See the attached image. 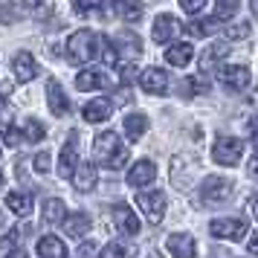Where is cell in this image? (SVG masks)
<instances>
[{
    "label": "cell",
    "instance_id": "obj_12",
    "mask_svg": "<svg viewBox=\"0 0 258 258\" xmlns=\"http://www.w3.org/2000/svg\"><path fill=\"white\" fill-rule=\"evenodd\" d=\"M12 70H15V79H18V82H32V79H35L38 76V64H35V55H32V52H18V55H15L12 58Z\"/></svg>",
    "mask_w": 258,
    "mask_h": 258
},
{
    "label": "cell",
    "instance_id": "obj_36",
    "mask_svg": "<svg viewBox=\"0 0 258 258\" xmlns=\"http://www.w3.org/2000/svg\"><path fill=\"white\" fill-rule=\"evenodd\" d=\"M3 140H6V145H21V140H24V137H21V131L18 128H9V131H3Z\"/></svg>",
    "mask_w": 258,
    "mask_h": 258
},
{
    "label": "cell",
    "instance_id": "obj_46",
    "mask_svg": "<svg viewBox=\"0 0 258 258\" xmlns=\"http://www.w3.org/2000/svg\"><path fill=\"white\" fill-rule=\"evenodd\" d=\"M151 258H160V255H157V252H151Z\"/></svg>",
    "mask_w": 258,
    "mask_h": 258
},
{
    "label": "cell",
    "instance_id": "obj_27",
    "mask_svg": "<svg viewBox=\"0 0 258 258\" xmlns=\"http://www.w3.org/2000/svg\"><path fill=\"white\" fill-rule=\"evenodd\" d=\"M21 137H24L26 142H41L44 137H47V131H44V125L38 122V119H24V128H21Z\"/></svg>",
    "mask_w": 258,
    "mask_h": 258
},
{
    "label": "cell",
    "instance_id": "obj_37",
    "mask_svg": "<svg viewBox=\"0 0 258 258\" xmlns=\"http://www.w3.org/2000/svg\"><path fill=\"white\" fill-rule=\"evenodd\" d=\"M0 131H9V105L3 96H0Z\"/></svg>",
    "mask_w": 258,
    "mask_h": 258
},
{
    "label": "cell",
    "instance_id": "obj_24",
    "mask_svg": "<svg viewBox=\"0 0 258 258\" xmlns=\"http://www.w3.org/2000/svg\"><path fill=\"white\" fill-rule=\"evenodd\" d=\"M44 221L47 223H64L67 221V206L61 198H49L44 203Z\"/></svg>",
    "mask_w": 258,
    "mask_h": 258
},
{
    "label": "cell",
    "instance_id": "obj_1",
    "mask_svg": "<svg viewBox=\"0 0 258 258\" xmlns=\"http://www.w3.org/2000/svg\"><path fill=\"white\" fill-rule=\"evenodd\" d=\"M93 160L102 163L105 168H110V171H116L128 163V148L116 137V131H105L93 140Z\"/></svg>",
    "mask_w": 258,
    "mask_h": 258
},
{
    "label": "cell",
    "instance_id": "obj_41",
    "mask_svg": "<svg viewBox=\"0 0 258 258\" xmlns=\"http://www.w3.org/2000/svg\"><path fill=\"white\" fill-rule=\"evenodd\" d=\"M249 177H255V180H258V157L249 163Z\"/></svg>",
    "mask_w": 258,
    "mask_h": 258
},
{
    "label": "cell",
    "instance_id": "obj_6",
    "mask_svg": "<svg viewBox=\"0 0 258 258\" xmlns=\"http://www.w3.org/2000/svg\"><path fill=\"white\" fill-rule=\"evenodd\" d=\"M249 229V223L244 218H218L209 223V232L215 238H226V241H241Z\"/></svg>",
    "mask_w": 258,
    "mask_h": 258
},
{
    "label": "cell",
    "instance_id": "obj_35",
    "mask_svg": "<svg viewBox=\"0 0 258 258\" xmlns=\"http://www.w3.org/2000/svg\"><path fill=\"white\" fill-rule=\"evenodd\" d=\"M180 6H183V12L198 15V12H203V6H206V3H203V0H183Z\"/></svg>",
    "mask_w": 258,
    "mask_h": 258
},
{
    "label": "cell",
    "instance_id": "obj_44",
    "mask_svg": "<svg viewBox=\"0 0 258 258\" xmlns=\"http://www.w3.org/2000/svg\"><path fill=\"white\" fill-rule=\"evenodd\" d=\"M252 215H255V221H258V200H255V209H252Z\"/></svg>",
    "mask_w": 258,
    "mask_h": 258
},
{
    "label": "cell",
    "instance_id": "obj_34",
    "mask_svg": "<svg viewBox=\"0 0 258 258\" xmlns=\"http://www.w3.org/2000/svg\"><path fill=\"white\" fill-rule=\"evenodd\" d=\"M99 258H128V249L113 241V244H107L105 249H102V255H99Z\"/></svg>",
    "mask_w": 258,
    "mask_h": 258
},
{
    "label": "cell",
    "instance_id": "obj_28",
    "mask_svg": "<svg viewBox=\"0 0 258 258\" xmlns=\"http://www.w3.org/2000/svg\"><path fill=\"white\" fill-rule=\"evenodd\" d=\"M209 90V82L203 76H191L183 82V96H198V93H206Z\"/></svg>",
    "mask_w": 258,
    "mask_h": 258
},
{
    "label": "cell",
    "instance_id": "obj_22",
    "mask_svg": "<svg viewBox=\"0 0 258 258\" xmlns=\"http://www.w3.org/2000/svg\"><path fill=\"white\" fill-rule=\"evenodd\" d=\"M38 255H41V258H67V246H64L61 238L47 235V238H41V241H38Z\"/></svg>",
    "mask_w": 258,
    "mask_h": 258
},
{
    "label": "cell",
    "instance_id": "obj_2",
    "mask_svg": "<svg viewBox=\"0 0 258 258\" xmlns=\"http://www.w3.org/2000/svg\"><path fill=\"white\" fill-rule=\"evenodd\" d=\"M102 52V38L90 29H79L67 38V58L73 64H90Z\"/></svg>",
    "mask_w": 258,
    "mask_h": 258
},
{
    "label": "cell",
    "instance_id": "obj_14",
    "mask_svg": "<svg viewBox=\"0 0 258 258\" xmlns=\"http://www.w3.org/2000/svg\"><path fill=\"white\" fill-rule=\"evenodd\" d=\"M113 223H116L119 232H125V235H137L140 232V218H137L134 209H128L125 203L113 206Z\"/></svg>",
    "mask_w": 258,
    "mask_h": 258
},
{
    "label": "cell",
    "instance_id": "obj_15",
    "mask_svg": "<svg viewBox=\"0 0 258 258\" xmlns=\"http://www.w3.org/2000/svg\"><path fill=\"white\" fill-rule=\"evenodd\" d=\"M154 177H157V165L151 160H140V163L131 165L128 186H148V183H154Z\"/></svg>",
    "mask_w": 258,
    "mask_h": 258
},
{
    "label": "cell",
    "instance_id": "obj_13",
    "mask_svg": "<svg viewBox=\"0 0 258 258\" xmlns=\"http://www.w3.org/2000/svg\"><path fill=\"white\" fill-rule=\"evenodd\" d=\"M47 105H49V110H52V116H64V113L70 110V99L64 96V90H61V84L55 82V79L47 82Z\"/></svg>",
    "mask_w": 258,
    "mask_h": 258
},
{
    "label": "cell",
    "instance_id": "obj_4",
    "mask_svg": "<svg viewBox=\"0 0 258 258\" xmlns=\"http://www.w3.org/2000/svg\"><path fill=\"white\" fill-rule=\"evenodd\" d=\"M137 206L148 218V223H160L165 218V195L157 191V188H151V191H137Z\"/></svg>",
    "mask_w": 258,
    "mask_h": 258
},
{
    "label": "cell",
    "instance_id": "obj_5",
    "mask_svg": "<svg viewBox=\"0 0 258 258\" xmlns=\"http://www.w3.org/2000/svg\"><path fill=\"white\" fill-rule=\"evenodd\" d=\"M200 198L203 203H223V200L232 198V180H226V177H206L203 180V186H200Z\"/></svg>",
    "mask_w": 258,
    "mask_h": 258
},
{
    "label": "cell",
    "instance_id": "obj_43",
    "mask_svg": "<svg viewBox=\"0 0 258 258\" xmlns=\"http://www.w3.org/2000/svg\"><path fill=\"white\" fill-rule=\"evenodd\" d=\"M249 9H252V15L258 18V0H252V3H249Z\"/></svg>",
    "mask_w": 258,
    "mask_h": 258
},
{
    "label": "cell",
    "instance_id": "obj_16",
    "mask_svg": "<svg viewBox=\"0 0 258 258\" xmlns=\"http://www.w3.org/2000/svg\"><path fill=\"white\" fill-rule=\"evenodd\" d=\"M82 113H84L87 122H105V119H110V113H113V102L105 99V96H99V99H93V102L84 105Z\"/></svg>",
    "mask_w": 258,
    "mask_h": 258
},
{
    "label": "cell",
    "instance_id": "obj_18",
    "mask_svg": "<svg viewBox=\"0 0 258 258\" xmlns=\"http://www.w3.org/2000/svg\"><path fill=\"white\" fill-rule=\"evenodd\" d=\"M90 226H93V221H90L87 212H73L70 218L64 221V229H67L70 238H84V235L90 232Z\"/></svg>",
    "mask_w": 258,
    "mask_h": 258
},
{
    "label": "cell",
    "instance_id": "obj_8",
    "mask_svg": "<svg viewBox=\"0 0 258 258\" xmlns=\"http://www.w3.org/2000/svg\"><path fill=\"white\" fill-rule=\"evenodd\" d=\"M249 70L246 67H241V64H235V67H218V82L226 87V90H244L246 84H249Z\"/></svg>",
    "mask_w": 258,
    "mask_h": 258
},
{
    "label": "cell",
    "instance_id": "obj_45",
    "mask_svg": "<svg viewBox=\"0 0 258 258\" xmlns=\"http://www.w3.org/2000/svg\"><path fill=\"white\" fill-rule=\"evenodd\" d=\"M0 186H3V171H0Z\"/></svg>",
    "mask_w": 258,
    "mask_h": 258
},
{
    "label": "cell",
    "instance_id": "obj_3",
    "mask_svg": "<svg viewBox=\"0 0 258 258\" xmlns=\"http://www.w3.org/2000/svg\"><path fill=\"white\" fill-rule=\"evenodd\" d=\"M244 157V142L235 137H221L212 148V160L218 165H238Z\"/></svg>",
    "mask_w": 258,
    "mask_h": 258
},
{
    "label": "cell",
    "instance_id": "obj_23",
    "mask_svg": "<svg viewBox=\"0 0 258 258\" xmlns=\"http://www.w3.org/2000/svg\"><path fill=\"white\" fill-rule=\"evenodd\" d=\"M107 84L105 73L102 70H82L79 73V79H76V87L79 90H84V93H90V90H102Z\"/></svg>",
    "mask_w": 258,
    "mask_h": 258
},
{
    "label": "cell",
    "instance_id": "obj_11",
    "mask_svg": "<svg viewBox=\"0 0 258 258\" xmlns=\"http://www.w3.org/2000/svg\"><path fill=\"white\" fill-rule=\"evenodd\" d=\"M177 32H180V24H177L174 15H157L154 29H151V38L157 41V44H168Z\"/></svg>",
    "mask_w": 258,
    "mask_h": 258
},
{
    "label": "cell",
    "instance_id": "obj_26",
    "mask_svg": "<svg viewBox=\"0 0 258 258\" xmlns=\"http://www.w3.org/2000/svg\"><path fill=\"white\" fill-rule=\"evenodd\" d=\"M218 26H221V21H215V18H209V21H191V24L186 26V32L195 35V38H206V35H212V32H218Z\"/></svg>",
    "mask_w": 258,
    "mask_h": 258
},
{
    "label": "cell",
    "instance_id": "obj_30",
    "mask_svg": "<svg viewBox=\"0 0 258 258\" xmlns=\"http://www.w3.org/2000/svg\"><path fill=\"white\" fill-rule=\"evenodd\" d=\"M116 12L125 18V21H137L142 15V6L140 3H116Z\"/></svg>",
    "mask_w": 258,
    "mask_h": 258
},
{
    "label": "cell",
    "instance_id": "obj_17",
    "mask_svg": "<svg viewBox=\"0 0 258 258\" xmlns=\"http://www.w3.org/2000/svg\"><path fill=\"white\" fill-rule=\"evenodd\" d=\"M191 58H195V47H191L188 41L171 44V47L165 49V61H168L171 67H186V64H188Z\"/></svg>",
    "mask_w": 258,
    "mask_h": 258
},
{
    "label": "cell",
    "instance_id": "obj_29",
    "mask_svg": "<svg viewBox=\"0 0 258 258\" xmlns=\"http://www.w3.org/2000/svg\"><path fill=\"white\" fill-rule=\"evenodd\" d=\"M238 12V0H218V6H215V21H223V18H229V15Z\"/></svg>",
    "mask_w": 258,
    "mask_h": 258
},
{
    "label": "cell",
    "instance_id": "obj_7",
    "mask_svg": "<svg viewBox=\"0 0 258 258\" xmlns=\"http://www.w3.org/2000/svg\"><path fill=\"white\" fill-rule=\"evenodd\" d=\"M76 168H79V134L73 131L70 140L64 142V148H61V157H58V177L61 180H70L76 174Z\"/></svg>",
    "mask_w": 258,
    "mask_h": 258
},
{
    "label": "cell",
    "instance_id": "obj_39",
    "mask_svg": "<svg viewBox=\"0 0 258 258\" xmlns=\"http://www.w3.org/2000/svg\"><path fill=\"white\" fill-rule=\"evenodd\" d=\"M119 79H122V84H128L131 79H134V64H128V67H122V73H119Z\"/></svg>",
    "mask_w": 258,
    "mask_h": 258
},
{
    "label": "cell",
    "instance_id": "obj_38",
    "mask_svg": "<svg viewBox=\"0 0 258 258\" xmlns=\"http://www.w3.org/2000/svg\"><path fill=\"white\" fill-rule=\"evenodd\" d=\"M249 134H252V145H255V157H258V116L249 119Z\"/></svg>",
    "mask_w": 258,
    "mask_h": 258
},
{
    "label": "cell",
    "instance_id": "obj_19",
    "mask_svg": "<svg viewBox=\"0 0 258 258\" xmlns=\"http://www.w3.org/2000/svg\"><path fill=\"white\" fill-rule=\"evenodd\" d=\"M96 180H99L96 165H93V163H79L76 174H73V183H76V188H79V191H90V188L96 186Z\"/></svg>",
    "mask_w": 258,
    "mask_h": 258
},
{
    "label": "cell",
    "instance_id": "obj_42",
    "mask_svg": "<svg viewBox=\"0 0 258 258\" xmlns=\"http://www.w3.org/2000/svg\"><path fill=\"white\" fill-rule=\"evenodd\" d=\"M6 258H29V255H26L24 249H12V252H9Z\"/></svg>",
    "mask_w": 258,
    "mask_h": 258
},
{
    "label": "cell",
    "instance_id": "obj_21",
    "mask_svg": "<svg viewBox=\"0 0 258 258\" xmlns=\"http://www.w3.org/2000/svg\"><path fill=\"white\" fill-rule=\"evenodd\" d=\"M226 52H229V47H226V44H212V47L200 55V70H203V73L218 70V64L226 58Z\"/></svg>",
    "mask_w": 258,
    "mask_h": 258
},
{
    "label": "cell",
    "instance_id": "obj_40",
    "mask_svg": "<svg viewBox=\"0 0 258 258\" xmlns=\"http://www.w3.org/2000/svg\"><path fill=\"white\" fill-rule=\"evenodd\" d=\"M246 249H249L252 255H258V232L252 235V238H249V244H246Z\"/></svg>",
    "mask_w": 258,
    "mask_h": 258
},
{
    "label": "cell",
    "instance_id": "obj_9",
    "mask_svg": "<svg viewBox=\"0 0 258 258\" xmlns=\"http://www.w3.org/2000/svg\"><path fill=\"white\" fill-rule=\"evenodd\" d=\"M140 87L151 96H163L165 90H168V76H165V70H160V67H148V70H142V76H140Z\"/></svg>",
    "mask_w": 258,
    "mask_h": 258
},
{
    "label": "cell",
    "instance_id": "obj_10",
    "mask_svg": "<svg viewBox=\"0 0 258 258\" xmlns=\"http://www.w3.org/2000/svg\"><path fill=\"white\" fill-rule=\"evenodd\" d=\"M165 246H168V252H171L174 258H195V252H198V244H195V238H191L188 232L168 235Z\"/></svg>",
    "mask_w": 258,
    "mask_h": 258
},
{
    "label": "cell",
    "instance_id": "obj_32",
    "mask_svg": "<svg viewBox=\"0 0 258 258\" xmlns=\"http://www.w3.org/2000/svg\"><path fill=\"white\" fill-rule=\"evenodd\" d=\"M99 55H105V64H116L119 61V49L113 47V41L102 38V52H99Z\"/></svg>",
    "mask_w": 258,
    "mask_h": 258
},
{
    "label": "cell",
    "instance_id": "obj_25",
    "mask_svg": "<svg viewBox=\"0 0 258 258\" xmlns=\"http://www.w3.org/2000/svg\"><path fill=\"white\" fill-rule=\"evenodd\" d=\"M148 131V116H142V113H131V116H125V134H128L131 142H137Z\"/></svg>",
    "mask_w": 258,
    "mask_h": 258
},
{
    "label": "cell",
    "instance_id": "obj_20",
    "mask_svg": "<svg viewBox=\"0 0 258 258\" xmlns=\"http://www.w3.org/2000/svg\"><path fill=\"white\" fill-rule=\"evenodd\" d=\"M6 209H12L15 215L26 218V215L32 212V195H29V191H24V188L9 191V195H6Z\"/></svg>",
    "mask_w": 258,
    "mask_h": 258
},
{
    "label": "cell",
    "instance_id": "obj_31",
    "mask_svg": "<svg viewBox=\"0 0 258 258\" xmlns=\"http://www.w3.org/2000/svg\"><path fill=\"white\" fill-rule=\"evenodd\" d=\"M223 35L229 38V41H241V38L249 35V24H229L223 29Z\"/></svg>",
    "mask_w": 258,
    "mask_h": 258
},
{
    "label": "cell",
    "instance_id": "obj_33",
    "mask_svg": "<svg viewBox=\"0 0 258 258\" xmlns=\"http://www.w3.org/2000/svg\"><path fill=\"white\" fill-rule=\"evenodd\" d=\"M32 165H35L38 174H47L49 165H52V157H49V151H38V154H35V163H32Z\"/></svg>",
    "mask_w": 258,
    "mask_h": 258
}]
</instances>
